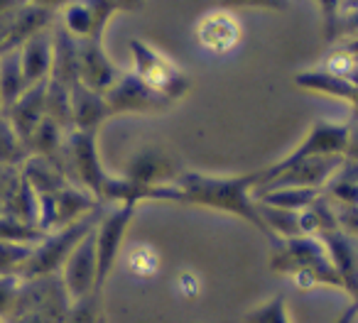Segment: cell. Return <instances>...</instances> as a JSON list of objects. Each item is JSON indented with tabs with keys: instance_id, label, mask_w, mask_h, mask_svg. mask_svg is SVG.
I'll return each mask as SVG.
<instances>
[{
	"instance_id": "cell-4",
	"label": "cell",
	"mask_w": 358,
	"mask_h": 323,
	"mask_svg": "<svg viewBox=\"0 0 358 323\" xmlns=\"http://www.w3.org/2000/svg\"><path fill=\"white\" fill-rule=\"evenodd\" d=\"M135 206L138 204H133V201L115 204L108 213H101L99 223H96L94 240H96V262H99V292H103L106 279L110 277V272H113L115 262L120 257L125 233H128L130 220L135 216Z\"/></svg>"
},
{
	"instance_id": "cell-17",
	"label": "cell",
	"mask_w": 358,
	"mask_h": 323,
	"mask_svg": "<svg viewBox=\"0 0 358 323\" xmlns=\"http://www.w3.org/2000/svg\"><path fill=\"white\" fill-rule=\"evenodd\" d=\"M27 154V147L22 144V140L17 137V133L13 130V125L8 123V118L0 113V165H15L17 159H22Z\"/></svg>"
},
{
	"instance_id": "cell-7",
	"label": "cell",
	"mask_w": 358,
	"mask_h": 323,
	"mask_svg": "<svg viewBox=\"0 0 358 323\" xmlns=\"http://www.w3.org/2000/svg\"><path fill=\"white\" fill-rule=\"evenodd\" d=\"M106 105H108L110 115L120 113H162L172 105V100H167L164 96L155 93L152 89L143 84L138 76L130 71V74H120V79L110 86L103 93Z\"/></svg>"
},
{
	"instance_id": "cell-21",
	"label": "cell",
	"mask_w": 358,
	"mask_h": 323,
	"mask_svg": "<svg viewBox=\"0 0 358 323\" xmlns=\"http://www.w3.org/2000/svg\"><path fill=\"white\" fill-rule=\"evenodd\" d=\"M99 323H110V321H108V316H106V313H101V318H99Z\"/></svg>"
},
{
	"instance_id": "cell-18",
	"label": "cell",
	"mask_w": 358,
	"mask_h": 323,
	"mask_svg": "<svg viewBox=\"0 0 358 323\" xmlns=\"http://www.w3.org/2000/svg\"><path fill=\"white\" fill-rule=\"evenodd\" d=\"M245 323H289L285 294H275L273 299H268L265 303L255 306L253 311H248Z\"/></svg>"
},
{
	"instance_id": "cell-15",
	"label": "cell",
	"mask_w": 358,
	"mask_h": 323,
	"mask_svg": "<svg viewBox=\"0 0 358 323\" xmlns=\"http://www.w3.org/2000/svg\"><path fill=\"white\" fill-rule=\"evenodd\" d=\"M319 194H322V189H307V186H278V189L263 191V206H273V209L302 213V211L312 209Z\"/></svg>"
},
{
	"instance_id": "cell-1",
	"label": "cell",
	"mask_w": 358,
	"mask_h": 323,
	"mask_svg": "<svg viewBox=\"0 0 358 323\" xmlns=\"http://www.w3.org/2000/svg\"><path fill=\"white\" fill-rule=\"evenodd\" d=\"M258 184H263V172H253V174L245 176H206L196 174V172H187V174L177 176L167 184L145 186L143 199L174 201V204H192L214 211H226V213H234L253 223L260 233H265L273 240L270 230L265 228L263 218H260L258 204L250 199V191Z\"/></svg>"
},
{
	"instance_id": "cell-9",
	"label": "cell",
	"mask_w": 358,
	"mask_h": 323,
	"mask_svg": "<svg viewBox=\"0 0 358 323\" xmlns=\"http://www.w3.org/2000/svg\"><path fill=\"white\" fill-rule=\"evenodd\" d=\"M196 42L201 50L226 54L241 42V25L234 13L229 10H211L196 22Z\"/></svg>"
},
{
	"instance_id": "cell-12",
	"label": "cell",
	"mask_w": 358,
	"mask_h": 323,
	"mask_svg": "<svg viewBox=\"0 0 358 323\" xmlns=\"http://www.w3.org/2000/svg\"><path fill=\"white\" fill-rule=\"evenodd\" d=\"M106 118H110V113L103 96L76 84L71 89V130H76V133H99L101 123Z\"/></svg>"
},
{
	"instance_id": "cell-20",
	"label": "cell",
	"mask_w": 358,
	"mask_h": 323,
	"mask_svg": "<svg viewBox=\"0 0 358 323\" xmlns=\"http://www.w3.org/2000/svg\"><path fill=\"white\" fill-rule=\"evenodd\" d=\"M356 318H358V301H353L351 306H348L346 311H343L341 316H338L334 323H353Z\"/></svg>"
},
{
	"instance_id": "cell-6",
	"label": "cell",
	"mask_w": 358,
	"mask_h": 323,
	"mask_svg": "<svg viewBox=\"0 0 358 323\" xmlns=\"http://www.w3.org/2000/svg\"><path fill=\"white\" fill-rule=\"evenodd\" d=\"M348 140V128L338 123H327V120H319L314 123L312 133L307 135L299 147H294L292 152L287 154L285 159H280L278 165L270 167V170L263 172V184H268L275 174H280L287 167L297 165L302 159H312V157H329V154H341V149L346 147Z\"/></svg>"
},
{
	"instance_id": "cell-3",
	"label": "cell",
	"mask_w": 358,
	"mask_h": 323,
	"mask_svg": "<svg viewBox=\"0 0 358 323\" xmlns=\"http://www.w3.org/2000/svg\"><path fill=\"white\" fill-rule=\"evenodd\" d=\"M130 52H133V74L143 81L148 89L155 93L164 96L167 100H177L179 96H185L189 89V79L167 54L155 50L148 42L133 40L130 42Z\"/></svg>"
},
{
	"instance_id": "cell-2",
	"label": "cell",
	"mask_w": 358,
	"mask_h": 323,
	"mask_svg": "<svg viewBox=\"0 0 358 323\" xmlns=\"http://www.w3.org/2000/svg\"><path fill=\"white\" fill-rule=\"evenodd\" d=\"M103 204L89 213L86 218L76 220L71 225H64V228H57L52 233L42 235L40 243L32 245V253L27 257L25 267H22L20 279H42V277H57L62 269V264L66 262V257L71 255V250L96 228L101 213H103Z\"/></svg>"
},
{
	"instance_id": "cell-10",
	"label": "cell",
	"mask_w": 358,
	"mask_h": 323,
	"mask_svg": "<svg viewBox=\"0 0 358 323\" xmlns=\"http://www.w3.org/2000/svg\"><path fill=\"white\" fill-rule=\"evenodd\" d=\"M45 89L47 84L30 86L10 108L3 110V115L8 118V123L13 125V130L17 133V137L22 140V144L27 147L30 137L35 135V130L42 125V120L47 118L45 110Z\"/></svg>"
},
{
	"instance_id": "cell-19",
	"label": "cell",
	"mask_w": 358,
	"mask_h": 323,
	"mask_svg": "<svg viewBox=\"0 0 358 323\" xmlns=\"http://www.w3.org/2000/svg\"><path fill=\"white\" fill-rule=\"evenodd\" d=\"M101 313H103V308H101V294H94V296H86L81 301L71 303L64 323H99Z\"/></svg>"
},
{
	"instance_id": "cell-5",
	"label": "cell",
	"mask_w": 358,
	"mask_h": 323,
	"mask_svg": "<svg viewBox=\"0 0 358 323\" xmlns=\"http://www.w3.org/2000/svg\"><path fill=\"white\" fill-rule=\"evenodd\" d=\"M96 230V228H94ZM94 230L71 250L66 262L59 269V282L64 287L69 301H81L99 292V262H96V240Z\"/></svg>"
},
{
	"instance_id": "cell-8",
	"label": "cell",
	"mask_w": 358,
	"mask_h": 323,
	"mask_svg": "<svg viewBox=\"0 0 358 323\" xmlns=\"http://www.w3.org/2000/svg\"><path fill=\"white\" fill-rule=\"evenodd\" d=\"M76 42H79V84L103 96L120 79L123 71L108 59V54L101 47V37Z\"/></svg>"
},
{
	"instance_id": "cell-11",
	"label": "cell",
	"mask_w": 358,
	"mask_h": 323,
	"mask_svg": "<svg viewBox=\"0 0 358 323\" xmlns=\"http://www.w3.org/2000/svg\"><path fill=\"white\" fill-rule=\"evenodd\" d=\"M20 64L25 71V79L30 86L47 84L52 76V57H55V35L50 30H42L32 35L27 42L17 47Z\"/></svg>"
},
{
	"instance_id": "cell-14",
	"label": "cell",
	"mask_w": 358,
	"mask_h": 323,
	"mask_svg": "<svg viewBox=\"0 0 358 323\" xmlns=\"http://www.w3.org/2000/svg\"><path fill=\"white\" fill-rule=\"evenodd\" d=\"M30 89L25 71L20 64V52L3 50L0 52V108L6 110Z\"/></svg>"
},
{
	"instance_id": "cell-16",
	"label": "cell",
	"mask_w": 358,
	"mask_h": 323,
	"mask_svg": "<svg viewBox=\"0 0 358 323\" xmlns=\"http://www.w3.org/2000/svg\"><path fill=\"white\" fill-rule=\"evenodd\" d=\"M125 264H128V269L135 277H152L159 269V255L152 245L140 243V245H133V248L125 253Z\"/></svg>"
},
{
	"instance_id": "cell-13",
	"label": "cell",
	"mask_w": 358,
	"mask_h": 323,
	"mask_svg": "<svg viewBox=\"0 0 358 323\" xmlns=\"http://www.w3.org/2000/svg\"><path fill=\"white\" fill-rule=\"evenodd\" d=\"M324 245L329 250V257L334 262L338 279L343 289H351L358 294V253L343 235L338 233H324Z\"/></svg>"
}]
</instances>
